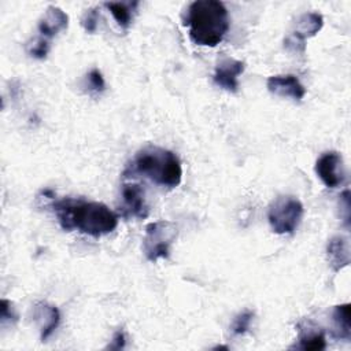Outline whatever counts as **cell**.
Instances as JSON below:
<instances>
[{
    "label": "cell",
    "instance_id": "cell-1",
    "mask_svg": "<svg viewBox=\"0 0 351 351\" xmlns=\"http://www.w3.org/2000/svg\"><path fill=\"white\" fill-rule=\"evenodd\" d=\"M62 229L78 230L90 237H101L115 230L118 215L104 203L64 197L52 203Z\"/></svg>",
    "mask_w": 351,
    "mask_h": 351
},
{
    "label": "cell",
    "instance_id": "cell-2",
    "mask_svg": "<svg viewBox=\"0 0 351 351\" xmlns=\"http://www.w3.org/2000/svg\"><path fill=\"white\" fill-rule=\"evenodd\" d=\"M189 38L202 47H217L230 27L229 12L217 0H197L188 5L184 18Z\"/></svg>",
    "mask_w": 351,
    "mask_h": 351
},
{
    "label": "cell",
    "instance_id": "cell-3",
    "mask_svg": "<svg viewBox=\"0 0 351 351\" xmlns=\"http://www.w3.org/2000/svg\"><path fill=\"white\" fill-rule=\"evenodd\" d=\"M140 174L159 186L173 189L181 184L182 166L180 158L170 149L147 145L136 152L123 176Z\"/></svg>",
    "mask_w": 351,
    "mask_h": 351
},
{
    "label": "cell",
    "instance_id": "cell-4",
    "mask_svg": "<svg viewBox=\"0 0 351 351\" xmlns=\"http://www.w3.org/2000/svg\"><path fill=\"white\" fill-rule=\"evenodd\" d=\"M304 214L302 202L291 195L277 196L269 206L267 221L277 234H292L298 229Z\"/></svg>",
    "mask_w": 351,
    "mask_h": 351
},
{
    "label": "cell",
    "instance_id": "cell-5",
    "mask_svg": "<svg viewBox=\"0 0 351 351\" xmlns=\"http://www.w3.org/2000/svg\"><path fill=\"white\" fill-rule=\"evenodd\" d=\"M177 237V226L170 221H155L145 226L143 252L151 262L167 258L170 247Z\"/></svg>",
    "mask_w": 351,
    "mask_h": 351
},
{
    "label": "cell",
    "instance_id": "cell-6",
    "mask_svg": "<svg viewBox=\"0 0 351 351\" xmlns=\"http://www.w3.org/2000/svg\"><path fill=\"white\" fill-rule=\"evenodd\" d=\"M324 26V18L318 12H304L296 18L293 29L284 40V48L292 53H304L306 40L314 37Z\"/></svg>",
    "mask_w": 351,
    "mask_h": 351
},
{
    "label": "cell",
    "instance_id": "cell-7",
    "mask_svg": "<svg viewBox=\"0 0 351 351\" xmlns=\"http://www.w3.org/2000/svg\"><path fill=\"white\" fill-rule=\"evenodd\" d=\"M121 210L126 217L144 219L149 208L145 200L144 189L137 182H123L121 186Z\"/></svg>",
    "mask_w": 351,
    "mask_h": 351
},
{
    "label": "cell",
    "instance_id": "cell-8",
    "mask_svg": "<svg viewBox=\"0 0 351 351\" xmlns=\"http://www.w3.org/2000/svg\"><path fill=\"white\" fill-rule=\"evenodd\" d=\"M315 173L328 188H336L343 182V160L336 151L322 154L315 162Z\"/></svg>",
    "mask_w": 351,
    "mask_h": 351
},
{
    "label": "cell",
    "instance_id": "cell-9",
    "mask_svg": "<svg viewBox=\"0 0 351 351\" xmlns=\"http://www.w3.org/2000/svg\"><path fill=\"white\" fill-rule=\"evenodd\" d=\"M244 71V62L225 58L221 60L214 71V84L226 92L236 93L239 89V75Z\"/></svg>",
    "mask_w": 351,
    "mask_h": 351
},
{
    "label": "cell",
    "instance_id": "cell-10",
    "mask_svg": "<svg viewBox=\"0 0 351 351\" xmlns=\"http://www.w3.org/2000/svg\"><path fill=\"white\" fill-rule=\"evenodd\" d=\"M266 86L270 93L281 97H291L296 101H300L306 96V88L293 74L270 75L266 81Z\"/></svg>",
    "mask_w": 351,
    "mask_h": 351
},
{
    "label": "cell",
    "instance_id": "cell-11",
    "mask_svg": "<svg viewBox=\"0 0 351 351\" xmlns=\"http://www.w3.org/2000/svg\"><path fill=\"white\" fill-rule=\"evenodd\" d=\"M33 319L38 325L40 339L45 341L60 324V311L56 306L47 302H37L33 306Z\"/></svg>",
    "mask_w": 351,
    "mask_h": 351
},
{
    "label": "cell",
    "instance_id": "cell-12",
    "mask_svg": "<svg viewBox=\"0 0 351 351\" xmlns=\"http://www.w3.org/2000/svg\"><path fill=\"white\" fill-rule=\"evenodd\" d=\"M69 26V15L56 5H48L38 21V33L48 41Z\"/></svg>",
    "mask_w": 351,
    "mask_h": 351
},
{
    "label": "cell",
    "instance_id": "cell-13",
    "mask_svg": "<svg viewBox=\"0 0 351 351\" xmlns=\"http://www.w3.org/2000/svg\"><path fill=\"white\" fill-rule=\"evenodd\" d=\"M298 344L292 346L304 351H318L326 347L324 330L311 321H303L298 325Z\"/></svg>",
    "mask_w": 351,
    "mask_h": 351
},
{
    "label": "cell",
    "instance_id": "cell-14",
    "mask_svg": "<svg viewBox=\"0 0 351 351\" xmlns=\"http://www.w3.org/2000/svg\"><path fill=\"white\" fill-rule=\"evenodd\" d=\"M326 255L330 269L337 273L350 263V244L343 236H333L326 245Z\"/></svg>",
    "mask_w": 351,
    "mask_h": 351
},
{
    "label": "cell",
    "instance_id": "cell-15",
    "mask_svg": "<svg viewBox=\"0 0 351 351\" xmlns=\"http://www.w3.org/2000/svg\"><path fill=\"white\" fill-rule=\"evenodd\" d=\"M332 321L336 330V336L343 340H350L351 337V304L343 303L335 306L332 311Z\"/></svg>",
    "mask_w": 351,
    "mask_h": 351
},
{
    "label": "cell",
    "instance_id": "cell-16",
    "mask_svg": "<svg viewBox=\"0 0 351 351\" xmlns=\"http://www.w3.org/2000/svg\"><path fill=\"white\" fill-rule=\"evenodd\" d=\"M104 5L111 12V15L114 16L118 26H121L122 29L126 30L132 25L133 15L136 12L138 1H128V3L111 1V3H104Z\"/></svg>",
    "mask_w": 351,
    "mask_h": 351
},
{
    "label": "cell",
    "instance_id": "cell-17",
    "mask_svg": "<svg viewBox=\"0 0 351 351\" xmlns=\"http://www.w3.org/2000/svg\"><path fill=\"white\" fill-rule=\"evenodd\" d=\"M84 86L88 89L90 95H99L106 89V81L99 69H92L86 77H85V84Z\"/></svg>",
    "mask_w": 351,
    "mask_h": 351
},
{
    "label": "cell",
    "instance_id": "cell-18",
    "mask_svg": "<svg viewBox=\"0 0 351 351\" xmlns=\"http://www.w3.org/2000/svg\"><path fill=\"white\" fill-rule=\"evenodd\" d=\"M49 47H51L49 41L47 38L38 36L34 40H32L30 43H27L26 51L34 59H45L49 52Z\"/></svg>",
    "mask_w": 351,
    "mask_h": 351
},
{
    "label": "cell",
    "instance_id": "cell-19",
    "mask_svg": "<svg viewBox=\"0 0 351 351\" xmlns=\"http://www.w3.org/2000/svg\"><path fill=\"white\" fill-rule=\"evenodd\" d=\"M252 318H254V311H251V310H244V311L239 313L232 322V333L236 336L247 333L251 326Z\"/></svg>",
    "mask_w": 351,
    "mask_h": 351
},
{
    "label": "cell",
    "instance_id": "cell-20",
    "mask_svg": "<svg viewBox=\"0 0 351 351\" xmlns=\"http://www.w3.org/2000/svg\"><path fill=\"white\" fill-rule=\"evenodd\" d=\"M339 207H340V217L343 218L344 226L348 229L350 228V218H351V213H350V191L346 189L341 195H340V202H339Z\"/></svg>",
    "mask_w": 351,
    "mask_h": 351
},
{
    "label": "cell",
    "instance_id": "cell-21",
    "mask_svg": "<svg viewBox=\"0 0 351 351\" xmlns=\"http://www.w3.org/2000/svg\"><path fill=\"white\" fill-rule=\"evenodd\" d=\"M0 318H1V324L4 325L7 321L11 322H16L18 319V314L15 311L14 304L8 300V299H1V304H0Z\"/></svg>",
    "mask_w": 351,
    "mask_h": 351
},
{
    "label": "cell",
    "instance_id": "cell-22",
    "mask_svg": "<svg viewBox=\"0 0 351 351\" xmlns=\"http://www.w3.org/2000/svg\"><path fill=\"white\" fill-rule=\"evenodd\" d=\"M97 22H99V12L97 8H89L84 16H82V26L88 33H95L97 29Z\"/></svg>",
    "mask_w": 351,
    "mask_h": 351
},
{
    "label": "cell",
    "instance_id": "cell-23",
    "mask_svg": "<svg viewBox=\"0 0 351 351\" xmlns=\"http://www.w3.org/2000/svg\"><path fill=\"white\" fill-rule=\"evenodd\" d=\"M126 346V335L123 332V329H119L114 333L110 344L106 347L107 350H122Z\"/></svg>",
    "mask_w": 351,
    "mask_h": 351
}]
</instances>
